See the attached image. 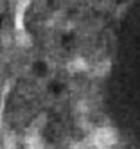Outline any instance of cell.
Instances as JSON below:
<instances>
[{
	"instance_id": "cell-1",
	"label": "cell",
	"mask_w": 140,
	"mask_h": 149,
	"mask_svg": "<svg viewBox=\"0 0 140 149\" xmlns=\"http://www.w3.org/2000/svg\"><path fill=\"white\" fill-rule=\"evenodd\" d=\"M92 142L95 146V149H111L117 144V133L111 127H101L93 133Z\"/></svg>"
},
{
	"instance_id": "cell-2",
	"label": "cell",
	"mask_w": 140,
	"mask_h": 149,
	"mask_svg": "<svg viewBox=\"0 0 140 149\" xmlns=\"http://www.w3.org/2000/svg\"><path fill=\"white\" fill-rule=\"evenodd\" d=\"M25 149H45L34 130H29V133L25 136Z\"/></svg>"
},
{
	"instance_id": "cell-3",
	"label": "cell",
	"mask_w": 140,
	"mask_h": 149,
	"mask_svg": "<svg viewBox=\"0 0 140 149\" xmlns=\"http://www.w3.org/2000/svg\"><path fill=\"white\" fill-rule=\"evenodd\" d=\"M27 4H29V0H20L18 2V9H16V31L18 33H24V13H25Z\"/></svg>"
},
{
	"instance_id": "cell-4",
	"label": "cell",
	"mask_w": 140,
	"mask_h": 149,
	"mask_svg": "<svg viewBox=\"0 0 140 149\" xmlns=\"http://www.w3.org/2000/svg\"><path fill=\"white\" fill-rule=\"evenodd\" d=\"M84 68H86V63H84V59H81V58L72 59V61L68 63V70H70V72H81V70H84Z\"/></svg>"
},
{
	"instance_id": "cell-5",
	"label": "cell",
	"mask_w": 140,
	"mask_h": 149,
	"mask_svg": "<svg viewBox=\"0 0 140 149\" xmlns=\"http://www.w3.org/2000/svg\"><path fill=\"white\" fill-rule=\"evenodd\" d=\"M6 149H13V136H9V140H7V146Z\"/></svg>"
},
{
	"instance_id": "cell-6",
	"label": "cell",
	"mask_w": 140,
	"mask_h": 149,
	"mask_svg": "<svg viewBox=\"0 0 140 149\" xmlns=\"http://www.w3.org/2000/svg\"><path fill=\"white\" fill-rule=\"evenodd\" d=\"M72 149H86V146H84V144H74Z\"/></svg>"
}]
</instances>
